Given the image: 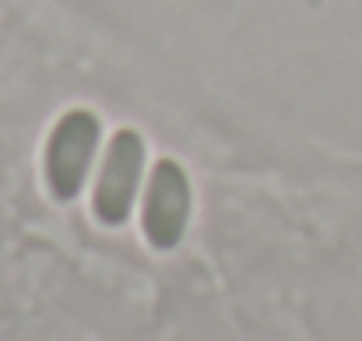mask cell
I'll use <instances>...</instances> for the list:
<instances>
[{"label":"cell","mask_w":362,"mask_h":341,"mask_svg":"<svg viewBox=\"0 0 362 341\" xmlns=\"http://www.w3.org/2000/svg\"><path fill=\"white\" fill-rule=\"evenodd\" d=\"M95 137H99V123L85 110L67 113L53 127V137L46 148V169L57 194H74L81 187L92 151H95Z\"/></svg>","instance_id":"cell-1"},{"label":"cell","mask_w":362,"mask_h":341,"mask_svg":"<svg viewBox=\"0 0 362 341\" xmlns=\"http://www.w3.org/2000/svg\"><path fill=\"white\" fill-rule=\"evenodd\" d=\"M141 166H144V144L134 130H123L113 137V148L106 155V166H103V180H99V194H95V204L106 219H120L134 197V187H137V176H141Z\"/></svg>","instance_id":"cell-2"},{"label":"cell","mask_w":362,"mask_h":341,"mask_svg":"<svg viewBox=\"0 0 362 341\" xmlns=\"http://www.w3.org/2000/svg\"><path fill=\"white\" fill-rule=\"evenodd\" d=\"M144 215H148V229L155 239H162V243L176 239V232L187 219V180H183L180 166L158 162L151 187H148Z\"/></svg>","instance_id":"cell-3"}]
</instances>
